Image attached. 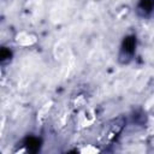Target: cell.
I'll use <instances>...</instances> for the list:
<instances>
[{
  "mask_svg": "<svg viewBox=\"0 0 154 154\" xmlns=\"http://www.w3.org/2000/svg\"><path fill=\"white\" fill-rule=\"evenodd\" d=\"M26 147L30 152H36L40 147V142L37 138H34V137H30L28 141H26Z\"/></svg>",
  "mask_w": 154,
  "mask_h": 154,
  "instance_id": "obj_3",
  "label": "cell"
},
{
  "mask_svg": "<svg viewBox=\"0 0 154 154\" xmlns=\"http://www.w3.org/2000/svg\"><path fill=\"white\" fill-rule=\"evenodd\" d=\"M135 47H136V38L134 36H129L124 40L123 45H122V49H120V58L125 59L124 61H128L129 59H131V57L135 53Z\"/></svg>",
  "mask_w": 154,
  "mask_h": 154,
  "instance_id": "obj_1",
  "label": "cell"
},
{
  "mask_svg": "<svg viewBox=\"0 0 154 154\" xmlns=\"http://www.w3.org/2000/svg\"><path fill=\"white\" fill-rule=\"evenodd\" d=\"M153 7H154V0H141L138 5V11L142 12L143 14H148L149 12H152Z\"/></svg>",
  "mask_w": 154,
  "mask_h": 154,
  "instance_id": "obj_2",
  "label": "cell"
}]
</instances>
